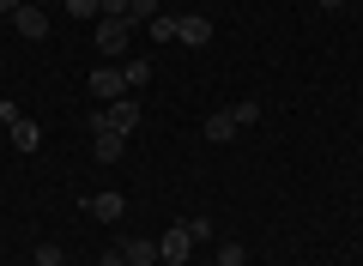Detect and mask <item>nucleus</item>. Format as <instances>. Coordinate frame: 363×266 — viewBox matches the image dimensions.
Listing matches in <instances>:
<instances>
[{
  "mask_svg": "<svg viewBox=\"0 0 363 266\" xmlns=\"http://www.w3.org/2000/svg\"><path fill=\"white\" fill-rule=\"evenodd\" d=\"M230 115H236V127H255V121H260V103H255V97H242Z\"/></svg>",
  "mask_w": 363,
  "mask_h": 266,
  "instance_id": "16",
  "label": "nucleus"
},
{
  "mask_svg": "<svg viewBox=\"0 0 363 266\" xmlns=\"http://www.w3.org/2000/svg\"><path fill=\"white\" fill-rule=\"evenodd\" d=\"M315 6H321V13H339V6H345V0H315Z\"/></svg>",
  "mask_w": 363,
  "mask_h": 266,
  "instance_id": "24",
  "label": "nucleus"
},
{
  "mask_svg": "<svg viewBox=\"0 0 363 266\" xmlns=\"http://www.w3.org/2000/svg\"><path fill=\"white\" fill-rule=\"evenodd\" d=\"M104 266H128V260H121V248H109V254H104Z\"/></svg>",
  "mask_w": 363,
  "mask_h": 266,
  "instance_id": "23",
  "label": "nucleus"
},
{
  "mask_svg": "<svg viewBox=\"0 0 363 266\" xmlns=\"http://www.w3.org/2000/svg\"><path fill=\"white\" fill-rule=\"evenodd\" d=\"M67 266H73V260H67Z\"/></svg>",
  "mask_w": 363,
  "mask_h": 266,
  "instance_id": "27",
  "label": "nucleus"
},
{
  "mask_svg": "<svg viewBox=\"0 0 363 266\" xmlns=\"http://www.w3.org/2000/svg\"><path fill=\"white\" fill-rule=\"evenodd\" d=\"M218 266H248V248H242V242H230V236H224V242H218Z\"/></svg>",
  "mask_w": 363,
  "mask_h": 266,
  "instance_id": "14",
  "label": "nucleus"
},
{
  "mask_svg": "<svg viewBox=\"0 0 363 266\" xmlns=\"http://www.w3.org/2000/svg\"><path fill=\"white\" fill-rule=\"evenodd\" d=\"M128 37H133V18H121V13H104L91 25V43H97L109 61H128Z\"/></svg>",
  "mask_w": 363,
  "mask_h": 266,
  "instance_id": "1",
  "label": "nucleus"
},
{
  "mask_svg": "<svg viewBox=\"0 0 363 266\" xmlns=\"http://www.w3.org/2000/svg\"><path fill=\"white\" fill-rule=\"evenodd\" d=\"M121 260H128V266H157L164 254H157L152 236H128V242H121Z\"/></svg>",
  "mask_w": 363,
  "mask_h": 266,
  "instance_id": "9",
  "label": "nucleus"
},
{
  "mask_svg": "<svg viewBox=\"0 0 363 266\" xmlns=\"http://www.w3.org/2000/svg\"><path fill=\"white\" fill-rule=\"evenodd\" d=\"M30 6H43V0H30Z\"/></svg>",
  "mask_w": 363,
  "mask_h": 266,
  "instance_id": "26",
  "label": "nucleus"
},
{
  "mask_svg": "<svg viewBox=\"0 0 363 266\" xmlns=\"http://www.w3.org/2000/svg\"><path fill=\"white\" fill-rule=\"evenodd\" d=\"M91 133H97V140H91V157H97V164H116L121 145H128V133H116V127H97V121H91Z\"/></svg>",
  "mask_w": 363,
  "mask_h": 266,
  "instance_id": "7",
  "label": "nucleus"
},
{
  "mask_svg": "<svg viewBox=\"0 0 363 266\" xmlns=\"http://www.w3.org/2000/svg\"><path fill=\"white\" fill-rule=\"evenodd\" d=\"M18 115H25V109H18V103H13V97H0V127H13V121H18Z\"/></svg>",
  "mask_w": 363,
  "mask_h": 266,
  "instance_id": "20",
  "label": "nucleus"
},
{
  "mask_svg": "<svg viewBox=\"0 0 363 266\" xmlns=\"http://www.w3.org/2000/svg\"><path fill=\"white\" fill-rule=\"evenodd\" d=\"M157 254H164L169 266H188V260H194V230H188V218H182V224H169L164 236H157Z\"/></svg>",
  "mask_w": 363,
  "mask_h": 266,
  "instance_id": "2",
  "label": "nucleus"
},
{
  "mask_svg": "<svg viewBox=\"0 0 363 266\" xmlns=\"http://www.w3.org/2000/svg\"><path fill=\"white\" fill-rule=\"evenodd\" d=\"M85 212L97 218V224H121V218H128V200H121V194L109 188V194H91V200H85Z\"/></svg>",
  "mask_w": 363,
  "mask_h": 266,
  "instance_id": "6",
  "label": "nucleus"
},
{
  "mask_svg": "<svg viewBox=\"0 0 363 266\" xmlns=\"http://www.w3.org/2000/svg\"><path fill=\"white\" fill-rule=\"evenodd\" d=\"M91 121H97V127H116V133H133V127H140V103L116 97V103H104V109L91 115Z\"/></svg>",
  "mask_w": 363,
  "mask_h": 266,
  "instance_id": "3",
  "label": "nucleus"
},
{
  "mask_svg": "<svg viewBox=\"0 0 363 266\" xmlns=\"http://www.w3.org/2000/svg\"><path fill=\"white\" fill-rule=\"evenodd\" d=\"M104 13H121V18H128V0H104Z\"/></svg>",
  "mask_w": 363,
  "mask_h": 266,
  "instance_id": "22",
  "label": "nucleus"
},
{
  "mask_svg": "<svg viewBox=\"0 0 363 266\" xmlns=\"http://www.w3.org/2000/svg\"><path fill=\"white\" fill-rule=\"evenodd\" d=\"M67 13H73V18H91V25H97V18H104V0H67Z\"/></svg>",
  "mask_w": 363,
  "mask_h": 266,
  "instance_id": "15",
  "label": "nucleus"
},
{
  "mask_svg": "<svg viewBox=\"0 0 363 266\" xmlns=\"http://www.w3.org/2000/svg\"><path fill=\"white\" fill-rule=\"evenodd\" d=\"M188 266H218V260H188Z\"/></svg>",
  "mask_w": 363,
  "mask_h": 266,
  "instance_id": "25",
  "label": "nucleus"
},
{
  "mask_svg": "<svg viewBox=\"0 0 363 266\" xmlns=\"http://www.w3.org/2000/svg\"><path fill=\"white\" fill-rule=\"evenodd\" d=\"M157 13H164V0H128V18H133V25H152Z\"/></svg>",
  "mask_w": 363,
  "mask_h": 266,
  "instance_id": "13",
  "label": "nucleus"
},
{
  "mask_svg": "<svg viewBox=\"0 0 363 266\" xmlns=\"http://www.w3.org/2000/svg\"><path fill=\"white\" fill-rule=\"evenodd\" d=\"M85 91H91V97H97V103H116V97H133V91H128V79H121V67H97V73L85 79Z\"/></svg>",
  "mask_w": 363,
  "mask_h": 266,
  "instance_id": "4",
  "label": "nucleus"
},
{
  "mask_svg": "<svg viewBox=\"0 0 363 266\" xmlns=\"http://www.w3.org/2000/svg\"><path fill=\"white\" fill-rule=\"evenodd\" d=\"M176 43H182V49H206V43H212V18L206 13H182L176 18Z\"/></svg>",
  "mask_w": 363,
  "mask_h": 266,
  "instance_id": "5",
  "label": "nucleus"
},
{
  "mask_svg": "<svg viewBox=\"0 0 363 266\" xmlns=\"http://www.w3.org/2000/svg\"><path fill=\"white\" fill-rule=\"evenodd\" d=\"M188 230H194V242H212V236H218V224H212V218H188Z\"/></svg>",
  "mask_w": 363,
  "mask_h": 266,
  "instance_id": "19",
  "label": "nucleus"
},
{
  "mask_svg": "<svg viewBox=\"0 0 363 266\" xmlns=\"http://www.w3.org/2000/svg\"><path fill=\"white\" fill-rule=\"evenodd\" d=\"M37 266H67V254L55 248V242H37Z\"/></svg>",
  "mask_w": 363,
  "mask_h": 266,
  "instance_id": "18",
  "label": "nucleus"
},
{
  "mask_svg": "<svg viewBox=\"0 0 363 266\" xmlns=\"http://www.w3.org/2000/svg\"><path fill=\"white\" fill-rule=\"evenodd\" d=\"M18 6H25V0H0V18H13V13H18Z\"/></svg>",
  "mask_w": 363,
  "mask_h": 266,
  "instance_id": "21",
  "label": "nucleus"
},
{
  "mask_svg": "<svg viewBox=\"0 0 363 266\" xmlns=\"http://www.w3.org/2000/svg\"><path fill=\"white\" fill-rule=\"evenodd\" d=\"M6 133H13V145H18V152H25V157H30V152H37V145H43V127L30 121V115H18V121L6 127Z\"/></svg>",
  "mask_w": 363,
  "mask_h": 266,
  "instance_id": "11",
  "label": "nucleus"
},
{
  "mask_svg": "<svg viewBox=\"0 0 363 266\" xmlns=\"http://www.w3.org/2000/svg\"><path fill=\"white\" fill-rule=\"evenodd\" d=\"M13 31H18V37H30V43H43V37H49V18H43V6H30V0H25V6L13 13Z\"/></svg>",
  "mask_w": 363,
  "mask_h": 266,
  "instance_id": "8",
  "label": "nucleus"
},
{
  "mask_svg": "<svg viewBox=\"0 0 363 266\" xmlns=\"http://www.w3.org/2000/svg\"><path fill=\"white\" fill-rule=\"evenodd\" d=\"M121 79H128V91H140L145 79H152V61H145V55H128V61H121Z\"/></svg>",
  "mask_w": 363,
  "mask_h": 266,
  "instance_id": "12",
  "label": "nucleus"
},
{
  "mask_svg": "<svg viewBox=\"0 0 363 266\" xmlns=\"http://www.w3.org/2000/svg\"><path fill=\"white\" fill-rule=\"evenodd\" d=\"M200 133H206L212 145H230L242 127H236V115H230V109H218V115H206V127H200Z\"/></svg>",
  "mask_w": 363,
  "mask_h": 266,
  "instance_id": "10",
  "label": "nucleus"
},
{
  "mask_svg": "<svg viewBox=\"0 0 363 266\" xmlns=\"http://www.w3.org/2000/svg\"><path fill=\"white\" fill-rule=\"evenodd\" d=\"M152 37H157V43H176V18L157 13V18H152Z\"/></svg>",
  "mask_w": 363,
  "mask_h": 266,
  "instance_id": "17",
  "label": "nucleus"
}]
</instances>
